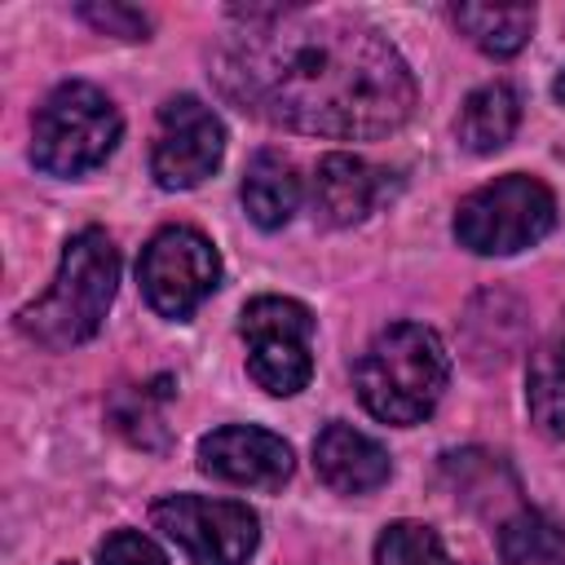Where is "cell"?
<instances>
[{
  "label": "cell",
  "instance_id": "obj_1",
  "mask_svg": "<svg viewBox=\"0 0 565 565\" xmlns=\"http://www.w3.org/2000/svg\"><path fill=\"white\" fill-rule=\"evenodd\" d=\"M221 88L252 115L318 137H384L415 110V75L366 22L247 9L216 57Z\"/></svg>",
  "mask_w": 565,
  "mask_h": 565
},
{
  "label": "cell",
  "instance_id": "obj_2",
  "mask_svg": "<svg viewBox=\"0 0 565 565\" xmlns=\"http://www.w3.org/2000/svg\"><path fill=\"white\" fill-rule=\"evenodd\" d=\"M119 287V252L106 230L88 225L62 247L49 291L18 313V327L44 349H75L93 340Z\"/></svg>",
  "mask_w": 565,
  "mask_h": 565
},
{
  "label": "cell",
  "instance_id": "obj_3",
  "mask_svg": "<svg viewBox=\"0 0 565 565\" xmlns=\"http://www.w3.org/2000/svg\"><path fill=\"white\" fill-rule=\"evenodd\" d=\"M358 397L384 424H419L446 393L450 358L433 327L424 322H393L384 327L366 353L358 358Z\"/></svg>",
  "mask_w": 565,
  "mask_h": 565
},
{
  "label": "cell",
  "instance_id": "obj_4",
  "mask_svg": "<svg viewBox=\"0 0 565 565\" xmlns=\"http://www.w3.org/2000/svg\"><path fill=\"white\" fill-rule=\"evenodd\" d=\"M119 132H124V119L115 102L102 88L71 79V84H57L35 110L31 159L49 177H84L110 159V150L119 146Z\"/></svg>",
  "mask_w": 565,
  "mask_h": 565
},
{
  "label": "cell",
  "instance_id": "obj_5",
  "mask_svg": "<svg viewBox=\"0 0 565 565\" xmlns=\"http://www.w3.org/2000/svg\"><path fill=\"white\" fill-rule=\"evenodd\" d=\"M556 225V199L539 177L508 172L472 190L455 212V238L477 256H512Z\"/></svg>",
  "mask_w": 565,
  "mask_h": 565
},
{
  "label": "cell",
  "instance_id": "obj_6",
  "mask_svg": "<svg viewBox=\"0 0 565 565\" xmlns=\"http://www.w3.org/2000/svg\"><path fill=\"white\" fill-rule=\"evenodd\" d=\"M238 335L247 340V371L265 393L291 397L309 384V375H313V358H309L313 313L300 300L256 296L238 318Z\"/></svg>",
  "mask_w": 565,
  "mask_h": 565
},
{
  "label": "cell",
  "instance_id": "obj_7",
  "mask_svg": "<svg viewBox=\"0 0 565 565\" xmlns=\"http://www.w3.org/2000/svg\"><path fill=\"white\" fill-rule=\"evenodd\" d=\"M154 530L185 547L190 565H247L260 543V521L238 499L168 494L150 508Z\"/></svg>",
  "mask_w": 565,
  "mask_h": 565
},
{
  "label": "cell",
  "instance_id": "obj_8",
  "mask_svg": "<svg viewBox=\"0 0 565 565\" xmlns=\"http://www.w3.org/2000/svg\"><path fill=\"white\" fill-rule=\"evenodd\" d=\"M137 278L154 313L190 318L221 287V256L199 230L168 225L146 243L137 260Z\"/></svg>",
  "mask_w": 565,
  "mask_h": 565
},
{
  "label": "cell",
  "instance_id": "obj_9",
  "mask_svg": "<svg viewBox=\"0 0 565 565\" xmlns=\"http://www.w3.org/2000/svg\"><path fill=\"white\" fill-rule=\"evenodd\" d=\"M225 154V128L190 93H177L159 106V137L150 150V177L163 190H194L221 168Z\"/></svg>",
  "mask_w": 565,
  "mask_h": 565
},
{
  "label": "cell",
  "instance_id": "obj_10",
  "mask_svg": "<svg viewBox=\"0 0 565 565\" xmlns=\"http://www.w3.org/2000/svg\"><path fill=\"white\" fill-rule=\"evenodd\" d=\"M199 468L230 486L282 490L296 472V459L278 433L256 428V424H225L199 441Z\"/></svg>",
  "mask_w": 565,
  "mask_h": 565
},
{
  "label": "cell",
  "instance_id": "obj_11",
  "mask_svg": "<svg viewBox=\"0 0 565 565\" xmlns=\"http://www.w3.org/2000/svg\"><path fill=\"white\" fill-rule=\"evenodd\" d=\"M313 468L335 494H371L388 481V450L353 424H327L313 441Z\"/></svg>",
  "mask_w": 565,
  "mask_h": 565
},
{
  "label": "cell",
  "instance_id": "obj_12",
  "mask_svg": "<svg viewBox=\"0 0 565 565\" xmlns=\"http://www.w3.org/2000/svg\"><path fill=\"white\" fill-rule=\"evenodd\" d=\"M380 203V172L344 150H331L318 159L313 172V207L331 225H358Z\"/></svg>",
  "mask_w": 565,
  "mask_h": 565
},
{
  "label": "cell",
  "instance_id": "obj_13",
  "mask_svg": "<svg viewBox=\"0 0 565 565\" xmlns=\"http://www.w3.org/2000/svg\"><path fill=\"white\" fill-rule=\"evenodd\" d=\"M516 119H521V97L512 84L494 79V84H481L477 93H468L463 110H459V146L472 150V154H494L499 146L512 141L516 132Z\"/></svg>",
  "mask_w": 565,
  "mask_h": 565
},
{
  "label": "cell",
  "instance_id": "obj_14",
  "mask_svg": "<svg viewBox=\"0 0 565 565\" xmlns=\"http://www.w3.org/2000/svg\"><path fill=\"white\" fill-rule=\"evenodd\" d=\"M243 207H247V216L260 230H282L291 221V212L300 207V177H296V168L282 154L260 150L247 163V177H243Z\"/></svg>",
  "mask_w": 565,
  "mask_h": 565
},
{
  "label": "cell",
  "instance_id": "obj_15",
  "mask_svg": "<svg viewBox=\"0 0 565 565\" xmlns=\"http://www.w3.org/2000/svg\"><path fill=\"white\" fill-rule=\"evenodd\" d=\"M450 22L490 57H512L525 49L534 31L530 4H459L450 9Z\"/></svg>",
  "mask_w": 565,
  "mask_h": 565
},
{
  "label": "cell",
  "instance_id": "obj_16",
  "mask_svg": "<svg viewBox=\"0 0 565 565\" xmlns=\"http://www.w3.org/2000/svg\"><path fill=\"white\" fill-rule=\"evenodd\" d=\"M530 419L565 441V327L530 358Z\"/></svg>",
  "mask_w": 565,
  "mask_h": 565
},
{
  "label": "cell",
  "instance_id": "obj_17",
  "mask_svg": "<svg viewBox=\"0 0 565 565\" xmlns=\"http://www.w3.org/2000/svg\"><path fill=\"white\" fill-rule=\"evenodd\" d=\"M499 561L503 565H565V530L534 508H521L499 530Z\"/></svg>",
  "mask_w": 565,
  "mask_h": 565
},
{
  "label": "cell",
  "instance_id": "obj_18",
  "mask_svg": "<svg viewBox=\"0 0 565 565\" xmlns=\"http://www.w3.org/2000/svg\"><path fill=\"white\" fill-rule=\"evenodd\" d=\"M375 565H450L437 530L419 521H393L375 543Z\"/></svg>",
  "mask_w": 565,
  "mask_h": 565
},
{
  "label": "cell",
  "instance_id": "obj_19",
  "mask_svg": "<svg viewBox=\"0 0 565 565\" xmlns=\"http://www.w3.org/2000/svg\"><path fill=\"white\" fill-rule=\"evenodd\" d=\"M168 393H172V380H154V384H132V388H124V393L115 397V406H110L115 428H124L137 446H150L146 428H150V424H159L154 406H159V402H168Z\"/></svg>",
  "mask_w": 565,
  "mask_h": 565
},
{
  "label": "cell",
  "instance_id": "obj_20",
  "mask_svg": "<svg viewBox=\"0 0 565 565\" xmlns=\"http://www.w3.org/2000/svg\"><path fill=\"white\" fill-rule=\"evenodd\" d=\"M97 565H168V556L137 530H115L97 547Z\"/></svg>",
  "mask_w": 565,
  "mask_h": 565
},
{
  "label": "cell",
  "instance_id": "obj_21",
  "mask_svg": "<svg viewBox=\"0 0 565 565\" xmlns=\"http://www.w3.org/2000/svg\"><path fill=\"white\" fill-rule=\"evenodd\" d=\"M79 18L106 35H119V40H146V31H150L146 13L128 9V4H79Z\"/></svg>",
  "mask_w": 565,
  "mask_h": 565
},
{
  "label": "cell",
  "instance_id": "obj_22",
  "mask_svg": "<svg viewBox=\"0 0 565 565\" xmlns=\"http://www.w3.org/2000/svg\"><path fill=\"white\" fill-rule=\"evenodd\" d=\"M552 93H556V102H561V106H565V71H561V75H556V84H552Z\"/></svg>",
  "mask_w": 565,
  "mask_h": 565
}]
</instances>
